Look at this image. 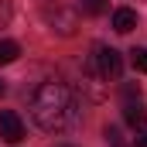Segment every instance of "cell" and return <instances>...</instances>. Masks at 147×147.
Wrapping results in <instances>:
<instances>
[{
	"label": "cell",
	"mask_w": 147,
	"mask_h": 147,
	"mask_svg": "<svg viewBox=\"0 0 147 147\" xmlns=\"http://www.w3.org/2000/svg\"><path fill=\"white\" fill-rule=\"evenodd\" d=\"M123 96H127V103H137V99H140V86L127 82V86H123Z\"/></svg>",
	"instance_id": "obj_10"
},
{
	"label": "cell",
	"mask_w": 147,
	"mask_h": 147,
	"mask_svg": "<svg viewBox=\"0 0 147 147\" xmlns=\"http://www.w3.org/2000/svg\"><path fill=\"white\" fill-rule=\"evenodd\" d=\"M45 17L51 21V24H58V34H75V24H79V17H75L72 10H65V7H55V10H45Z\"/></svg>",
	"instance_id": "obj_4"
},
{
	"label": "cell",
	"mask_w": 147,
	"mask_h": 147,
	"mask_svg": "<svg viewBox=\"0 0 147 147\" xmlns=\"http://www.w3.org/2000/svg\"><path fill=\"white\" fill-rule=\"evenodd\" d=\"M134 28H137V14H134L130 7L113 10V31H116V34H130Z\"/></svg>",
	"instance_id": "obj_5"
},
{
	"label": "cell",
	"mask_w": 147,
	"mask_h": 147,
	"mask_svg": "<svg viewBox=\"0 0 147 147\" xmlns=\"http://www.w3.org/2000/svg\"><path fill=\"white\" fill-rule=\"evenodd\" d=\"M86 75L89 79H103V82H116L123 75V58L120 51L110 48V45H96L89 62H86Z\"/></svg>",
	"instance_id": "obj_2"
},
{
	"label": "cell",
	"mask_w": 147,
	"mask_h": 147,
	"mask_svg": "<svg viewBox=\"0 0 147 147\" xmlns=\"http://www.w3.org/2000/svg\"><path fill=\"white\" fill-rule=\"evenodd\" d=\"M123 116H127V123H130L134 130H144V127H147V106L140 103V99H137V103H127Z\"/></svg>",
	"instance_id": "obj_6"
},
{
	"label": "cell",
	"mask_w": 147,
	"mask_h": 147,
	"mask_svg": "<svg viewBox=\"0 0 147 147\" xmlns=\"http://www.w3.org/2000/svg\"><path fill=\"white\" fill-rule=\"evenodd\" d=\"M103 10H106V0H82V14H89V17H96Z\"/></svg>",
	"instance_id": "obj_8"
},
{
	"label": "cell",
	"mask_w": 147,
	"mask_h": 147,
	"mask_svg": "<svg viewBox=\"0 0 147 147\" xmlns=\"http://www.w3.org/2000/svg\"><path fill=\"white\" fill-rule=\"evenodd\" d=\"M3 92H7V86H3V82H0V96H3Z\"/></svg>",
	"instance_id": "obj_13"
},
{
	"label": "cell",
	"mask_w": 147,
	"mask_h": 147,
	"mask_svg": "<svg viewBox=\"0 0 147 147\" xmlns=\"http://www.w3.org/2000/svg\"><path fill=\"white\" fill-rule=\"evenodd\" d=\"M0 140H7V144H21L24 140V123H21V116L14 110L0 113Z\"/></svg>",
	"instance_id": "obj_3"
},
{
	"label": "cell",
	"mask_w": 147,
	"mask_h": 147,
	"mask_svg": "<svg viewBox=\"0 0 147 147\" xmlns=\"http://www.w3.org/2000/svg\"><path fill=\"white\" fill-rule=\"evenodd\" d=\"M31 116L41 130L65 134L82 123V103L65 82H41L31 96Z\"/></svg>",
	"instance_id": "obj_1"
},
{
	"label": "cell",
	"mask_w": 147,
	"mask_h": 147,
	"mask_svg": "<svg viewBox=\"0 0 147 147\" xmlns=\"http://www.w3.org/2000/svg\"><path fill=\"white\" fill-rule=\"evenodd\" d=\"M10 21V0H0V28Z\"/></svg>",
	"instance_id": "obj_11"
},
{
	"label": "cell",
	"mask_w": 147,
	"mask_h": 147,
	"mask_svg": "<svg viewBox=\"0 0 147 147\" xmlns=\"http://www.w3.org/2000/svg\"><path fill=\"white\" fill-rule=\"evenodd\" d=\"M137 147H147V130H137V140H134Z\"/></svg>",
	"instance_id": "obj_12"
},
{
	"label": "cell",
	"mask_w": 147,
	"mask_h": 147,
	"mask_svg": "<svg viewBox=\"0 0 147 147\" xmlns=\"http://www.w3.org/2000/svg\"><path fill=\"white\" fill-rule=\"evenodd\" d=\"M130 55H134V69L137 72H147V48H134Z\"/></svg>",
	"instance_id": "obj_9"
},
{
	"label": "cell",
	"mask_w": 147,
	"mask_h": 147,
	"mask_svg": "<svg viewBox=\"0 0 147 147\" xmlns=\"http://www.w3.org/2000/svg\"><path fill=\"white\" fill-rule=\"evenodd\" d=\"M116 147H120V144H116Z\"/></svg>",
	"instance_id": "obj_14"
},
{
	"label": "cell",
	"mask_w": 147,
	"mask_h": 147,
	"mask_svg": "<svg viewBox=\"0 0 147 147\" xmlns=\"http://www.w3.org/2000/svg\"><path fill=\"white\" fill-rule=\"evenodd\" d=\"M17 55H21V45H17V41H7V38H3V41H0V65H10V62H14Z\"/></svg>",
	"instance_id": "obj_7"
}]
</instances>
